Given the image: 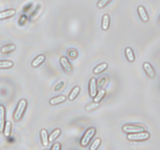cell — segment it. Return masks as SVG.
Wrapping results in <instances>:
<instances>
[{"label": "cell", "instance_id": "1", "mask_svg": "<svg viewBox=\"0 0 160 150\" xmlns=\"http://www.w3.org/2000/svg\"><path fill=\"white\" fill-rule=\"evenodd\" d=\"M27 106H28V102H27L26 99L23 98V99H20V101H19L18 104H17V109H16L13 114V119L15 121H19V120H20V119H21L22 117L23 116V113H24Z\"/></svg>", "mask_w": 160, "mask_h": 150}, {"label": "cell", "instance_id": "2", "mask_svg": "<svg viewBox=\"0 0 160 150\" xmlns=\"http://www.w3.org/2000/svg\"><path fill=\"white\" fill-rule=\"evenodd\" d=\"M95 133H96V129H95V128H93V127L89 128L88 129L85 131V133H84V134L83 135V137L81 138V146L83 147L87 146V145L90 143L92 138L95 136Z\"/></svg>", "mask_w": 160, "mask_h": 150}, {"label": "cell", "instance_id": "3", "mask_svg": "<svg viewBox=\"0 0 160 150\" xmlns=\"http://www.w3.org/2000/svg\"><path fill=\"white\" fill-rule=\"evenodd\" d=\"M150 134L147 131H140L136 133H130L127 138L129 141H145L149 138Z\"/></svg>", "mask_w": 160, "mask_h": 150}, {"label": "cell", "instance_id": "4", "mask_svg": "<svg viewBox=\"0 0 160 150\" xmlns=\"http://www.w3.org/2000/svg\"><path fill=\"white\" fill-rule=\"evenodd\" d=\"M124 132L128 133H136L140 132V131H145V128L143 126H138V125H124L122 128Z\"/></svg>", "mask_w": 160, "mask_h": 150}, {"label": "cell", "instance_id": "5", "mask_svg": "<svg viewBox=\"0 0 160 150\" xmlns=\"http://www.w3.org/2000/svg\"><path fill=\"white\" fill-rule=\"evenodd\" d=\"M59 61H60V64L61 66H62L64 71L67 73H71L72 70H73V68H72V66L71 64H70L69 59H67L66 56H62V57L60 58V60Z\"/></svg>", "mask_w": 160, "mask_h": 150}, {"label": "cell", "instance_id": "6", "mask_svg": "<svg viewBox=\"0 0 160 150\" xmlns=\"http://www.w3.org/2000/svg\"><path fill=\"white\" fill-rule=\"evenodd\" d=\"M97 94V81L94 78H91L89 82V95L92 98H94Z\"/></svg>", "mask_w": 160, "mask_h": 150}, {"label": "cell", "instance_id": "7", "mask_svg": "<svg viewBox=\"0 0 160 150\" xmlns=\"http://www.w3.org/2000/svg\"><path fill=\"white\" fill-rule=\"evenodd\" d=\"M143 69L149 78H154L155 77H156V72H155L154 68H153V67L149 63V62H144Z\"/></svg>", "mask_w": 160, "mask_h": 150}, {"label": "cell", "instance_id": "8", "mask_svg": "<svg viewBox=\"0 0 160 150\" xmlns=\"http://www.w3.org/2000/svg\"><path fill=\"white\" fill-rule=\"evenodd\" d=\"M138 15L140 17V18L142 19V20L143 22H148V15L146 12V9H145L143 6H139L138 7Z\"/></svg>", "mask_w": 160, "mask_h": 150}, {"label": "cell", "instance_id": "9", "mask_svg": "<svg viewBox=\"0 0 160 150\" xmlns=\"http://www.w3.org/2000/svg\"><path fill=\"white\" fill-rule=\"evenodd\" d=\"M15 14L16 10L13 9L2 11V12H0V20H5V19L10 18V17H13Z\"/></svg>", "mask_w": 160, "mask_h": 150}, {"label": "cell", "instance_id": "10", "mask_svg": "<svg viewBox=\"0 0 160 150\" xmlns=\"http://www.w3.org/2000/svg\"><path fill=\"white\" fill-rule=\"evenodd\" d=\"M5 117H6V109L4 106L0 105V132L3 131L5 125Z\"/></svg>", "mask_w": 160, "mask_h": 150}, {"label": "cell", "instance_id": "11", "mask_svg": "<svg viewBox=\"0 0 160 150\" xmlns=\"http://www.w3.org/2000/svg\"><path fill=\"white\" fill-rule=\"evenodd\" d=\"M66 100H67V97H66L65 95H59V96H56L51 98V99L49 100V103L52 106H55V105L63 102Z\"/></svg>", "mask_w": 160, "mask_h": 150}, {"label": "cell", "instance_id": "12", "mask_svg": "<svg viewBox=\"0 0 160 150\" xmlns=\"http://www.w3.org/2000/svg\"><path fill=\"white\" fill-rule=\"evenodd\" d=\"M125 56H126L127 59L130 62H133L135 60V56H134V51L131 47H128L125 49Z\"/></svg>", "mask_w": 160, "mask_h": 150}, {"label": "cell", "instance_id": "13", "mask_svg": "<svg viewBox=\"0 0 160 150\" xmlns=\"http://www.w3.org/2000/svg\"><path fill=\"white\" fill-rule=\"evenodd\" d=\"M109 23H110V17L108 14H105L102 17V29L103 31H107L109 28Z\"/></svg>", "mask_w": 160, "mask_h": 150}, {"label": "cell", "instance_id": "14", "mask_svg": "<svg viewBox=\"0 0 160 150\" xmlns=\"http://www.w3.org/2000/svg\"><path fill=\"white\" fill-rule=\"evenodd\" d=\"M40 135H41V141L42 143L44 146H46L48 144V131L45 129H42L40 131Z\"/></svg>", "mask_w": 160, "mask_h": 150}, {"label": "cell", "instance_id": "15", "mask_svg": "<svg viewBox=\"0 0 160 150\" xmlns=\"http://www.w3.org/2000/svg\"><path fill=\"white\" fill-rule=\"evenodd\" d=\"M45 60V56L44 55H39L38 56L35 58L34 60L31 62V66L33 67H38L41 65V64L43 63Z\"/></svg>", "mask_w": 160, "mask_h": 150}, {"label": "cell", "instance_id": "16", "mask_svg": "<svg viewBox=\"0 0 160 150\" xmlns=\"http://www.w3.org/2000/svg\"><path fill=\"white\" fill-rule=\"evenodd\" d=\"M80 92H81V88H80V87L76 86V87L73 88L71 90V92H70V93L69 94L68 99L70 100V101H73V99H75V98H77V96H78V94L80 93Z\"/></svg>", "mask_w": 160, "mask_h": 150}, {"label": "cell", "instance_id": "17", "mask_svg": "<svg viewBox=\"0 0 160 150\" xmlns=\"http://www.w3.org/2000/svg\"><path fill=\"white\" fill-rule=\"evenodd\" d=\"M107 67H108L107 62H102V63L98 65L95 69H94L93 73H95V74H99V73H101L102 72L105 71V70L107 69Z\"/></svg>", "mask_w": 160, "mask_h": 150}, {"label": "cell", "instance_id": "18", "mask_svg": "<svg viewBox=\"0 0 160 150\" xmlns=\"http://www.w3.org/2000/svg\"><path fill=\"white\" fill-rule=\"evenodd\" d=\"M16 49V45L14 44H9V45H4L1 48V52L2 54H7V53L11 52Z\"/></svg>", "mask_w": 160, "mask_h": 150}, {"label": "cell", "instance_id": "19", "mask_svg": "<svg viewBox=\"0 0 160 150\" xmlns=\"http://www.w3.org/2000/svg\"><path fill=\"white\" fill-rule=\"evenodd\" d=\"M11 128H12V123L10 121H6L5 123L4 128H3V134L6 138H9L11 134Z\"/></svg>", "mask_w": 160, "mask_h": 150}, {"label": "cell", "instance_id": "20", "mask_svg": "<svg viewBox=\"0 0 160 150\" xmlns=\"http://www.w3.org/2000/svg\"><path fill=\"white\" fill-rule=\"evenodd\" d=\"M60 134L61 130L59 129V128H56V129L53 130L51 132V134H49V136H48V142H53V141H55L59 135H60Z\"/></svg>", "mask_w": 160, "mask_h": 150}, {"label": "cell", "instance_id": "21", "mask_svg": "<svg viewBox=\"0 0 160 150\" xmlns=\"http://www.w3.org/2000/svg\"><path fill=\"white\" fill-rule=\"evenodd\" d=\"M106 95V91L105 89H101L98 92H97V94L95 95V96L94 97V102H98L104 98V96Z\"/></svg>", "mask_w": 160, "mask_h": 150}, {"label": "cell", "instance_id": "22", "mask_svg": "<svg viewBox=\"0 0 160 150\" xmlns=\"http://www.w3.org/2000/svg\"><path fill=\"white\" fill-rule=\"evenodd\" d=\"M13 66V62L9 60L0 61V69H9Z\"/></svg>", "mask_w": 160, "mask_h": 150}, {"label": "cell", "instance_id": "23", "mask_svg": "<svg viewBox=\"0 0 160 150\" xmlns=\"http://www.w3.org/2000/svg\"><path fill=\"white\" fill-rule=\"evenodd\" d=\"M67 57L71 59H76L78 56V52L76 49H70L67 52Z\"/></svg>", "mask_w": 160, "mask_h": 150}, {"label": "cell", "instance_id": "24", "mask_svg": "<svg viewBox=\"0 0 160 150\" xmlns=\"http://www.w3.org/2000/svg\"><path fill=\"white\" fill-rule=\"evenodd\" d=\"M101 142H102L101 138H96L95 141H94L93 143L92 144V145H91L90 149L91 150L97 149V148H98V147H99V145H100V144H101Z\"/></svg>", "mask_w": 160, "mask_h": 150}, {"label": "cell", "instance_id": "25", "mask_svg": "<svg viewBox=\"0 0 160 150\" xmlns=\"http://www.w3.org/2000/svg\"><path fill=\"white\" fill-rule=\"evenodd\" d=\"M110 2L111 0H98V2H97V7L99 9H102V8L106 7Z\"/></svg>", "mask_w": 160, "mask_h": 150}, {"label": "cell", "instance_id": "26", "mask_svg": "<svg viewBox=\"0 0 160 150\" xmlns=\"http://www.w3.org/2000/svg\"><path fill=\"white\" fill-rule=\"evenodd\" d=\"M61 148V145L59 142H56V143L53 144L52 146L51 147L52 150H59Z\"/></svg>", "mask_w": 160, "mask_h": 150}, {"label": "cell", "instance_id": "27", "mask_svg": "<svg viewBox=\"0 0 160 150\" xmlns=\"http://www.w3.org/2000/svg\"><path fill=\"white\" fill-rule=\"evenodd\" d=\"M159 25H160V17H159Z\"/></svg>", "mask_w": 160, "mask_h": 150}]
</instances>
